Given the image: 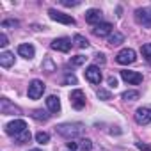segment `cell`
<instances>
[{"instance_id": "1", "label": "cell", "mask_w": 151, "mask_h": 151, "mask_svg": "<svg viewBox=\"0 0 151 151\" xmlns=\"http://www.w3.org/2000/svg\"><path fill=\"white\" fill-rule=\"evenodd\" d=\"M57 132H59L62 137L73 139V137H78V135L84 132V126H82L80 123H68V124H59V126H57Z\"/></svg>"}, {"instance_id": "2", "label": "cell", "mask_w": 151, "mask_h": 151, "mask_svg": "<svg viewBox=\"0 0 151 151\" xmlns=\"http://www.w3.org/2000/svg\"><path fill=\"white\" fill-rule=\"evenodd\" d=\"M135 22L146 29H151V7H140L135 11Z\"/></svg>"}, {"instance_id": "3", "label": "cell", "mask_w": 151, "mask_h": 151, "mask_svg": "<svg viewBox=\"0 0 151 151\" xmlns=\"http://www.w3.org/2000/svg\"><path fill=\"white\" fill-rule=\"evenodd\" d=\"M25 130H27V123L23 119H14V121H11V123L6 124V133L7 135H13V137L23 133Z\"/></svg>"}, {"instance_id": "4", "label": "cell", "mask_w": 151, "mask_h": 151, "mask_svg": "<svg viewBox=\"0 0 151 151\" xmlns=\"http://www.w3.org/2000/svg\"><path fill=\"white\" fill-rule=\"evenodd\" d=\"M116 60H117L119 64H123V66L133 64V62L137 60V53H135V50H132V48H123V50L116 55Z\"/></svg>"}, {"instance_id": "5", "label": "cell", "mask_w": 151, "mask_h": 151, "mask_svg": "<svg viewBox=\"0 0 151 151\" xmlns=\"http://www.w3.org/2000/svg\"><path fill=\"white\" fill-rule=\"evenodd\" d=\"M69 101L73 105V109H77V110H82L86 107V94L82 89H75L69 93Z\"/></svg>"}, {"instance_id": "6", "label": "cell", "mask_w": 151, "mask_h": 151, "mask_svg": "<svg viewBox=\"0 0 151 151\" xmlns=\"http://www.w3.org/2000/svg\"><path fill=\"white\" fill-rule=\"evenodd\" d=\"M29 98L30 100H37V98H41L43 96V93H45V84L41 82V80H32L30 84H29Z\"/></svg>"}, {"instance_id": "7", "label": "cell", "mask_w": 151, "mask_h": 151, "mask_svg": "<svg viewBox=\"0 0 151 151\" xmlns=\"http://www.w3.org/2000/svg\"><path fill=\"white\" fill-rule=\"evenodd\" d=\"M84 75H86V80L91 82V84H100V82H101V71H100V68H98L96 64L86 68Z\"/></svg>"}, {"instance_id": "8", "label": "cell", "mask_w": 151, "mask_h": 151, "mask_svg": "<svg viewBox=\"0 0 151 151\" xmlns=\"http://www.w3.org/2000/svg\"><path fill=\"white\" fill-rule=\"evenodd\" d=\"M48 14H50V18H52L53 22H57V23H64V25H75V18H73V16H69V14H64V13H60V11H55V9H50V11H48Z\"/></svg>"}, {"instance_id": "9", "label": "cell", "mask_w": 151, "mask_h": 151, "mask_svg": "<svg viewBox=\"0 0 151 151\" xmlns=\"http://www.w3.org/2000/svg\"><path fill=\"white\" fill-rule=\"evenodd\" d=\"M121 78H123L124 82H128V84H133V86H137V84H140V82H142V75H140L139 71L123 69V71H121Z\"/></svg>"}, {"instance_id": "10", "label": "cell", "mask_w": 151, "mask_h": 151, "mask_svg": "<svg viewBox=\"0 0 151 151\" xmlns=\"http://www.w3.org/2000/svg\"><path fill=\"white\" fill-rule=\"evenodd\" d=\"M112 30H114L112 23H109V22H101V23H98V25L93 29V34L98 36V37H109V36L112 34Z\"/></svg>"}, {"instance_id": "11", "label": "cell", "mask_w": 151, "mask_h": 151, "mask_svg": "<svg viewBox=\"0 0 151 151\" xmlns=\"http://www.w3.org/2000/svg\"><path fill=\"white\" fill-rule=\"evenodd\" d=\"M50 46H52V50H57V52H69L73 46V41L68 37H59V39H53Z\"/></svg>"}, {"instance_id": "12", "label": "cell", "mask_w": 151, "mask_h": 151, "mask_svg": "<svg viewBox=\"0 0 151 151\" xmlns=\"http://www.w3.org/2000/svg\"><path fill=\"white\" fill-rule=\"evenodd\" d=\"M135 121L137 124H149L151 123V109L147 107H140L135 110Z\"/></svg>"}, {"instance_id": "13", "label": "cell", "mask_w": 151, "mask_h": 151, "mask_svg": "<svg viewBox=\"0 0 151 151\" xmlns=\"http://www.w3.org/2000/svg\"><path fill=\"white\" fill-rule=\"evenodd\" d=\"M86 22L96 27L98 23H101V11L100 9H89L86 13Z\"/></svg>"}, {"instance_id": "14", "label": "cell", "mask_w": 151, "mask_h": 151, "mask_svg": "<svg viewBox=\"0 0 151 151\" xmlns=\"http://www.w3.org/2000/svg\"><path fill=\"white\" fill-rule=\"evenodd\" d=\"M0 109H2V114L4 116H13V114H20L22 110L18 109V107H14L7 98H2V107H0Z\"/></svg>"}, {"instance_id": "15", "label": "cell", "mask_w": 151, "mask_h": 151, "mask_svg": "<svg viewBox=\"0 0 151 151\" xmlns=\"http://www.w3.org/2000/svg\"><path fill=\"white\" fill-rule=\"evenodd\" d=\"M18 53H20L23 59H32V57H34V53H36V50H34V46H32V45L25 43V45H20V46H18Z\"/></svg>"}, {"instance_id": "16", "label": "cell", "mask_w": 151, "mask_h": 151, "mask_svg": "<svg viewBox=\"0 0 151 151\" xmlns=\"http://www.w3.org/2000/svg\"><path fill=\"white\" fill-rule=\"evenodd\" d=\"M46 107H48L50 112L57 114L60 110V100H59V96H48L46 98Z\"/></svg>"}, {"instance_id": "17", "label": "cell", "mask_w": 151, "mask_h": 151, "mask_svg": "<svg viewBox=\"0 0 151 151\" xmlns=\"http://www.w3.org/2000/svg\"><path fill=\"white\" fill-rule=\"evenodd\" d=\"M14 64V55L11 52H2L0 53V66L2 68H11Z\"/></svg>"}, {"instance_id": "18", "label": "cell", "mask_w": 151, "mask_h": 151, "mask_svg": "<svg viewBox=\"0 0 151 151\" xmlns=\"http://www.w3.org/2000/svg\"><path fill=\"white\" fill-rule=\"evenodd\" d=\"M121 43H124V36H123L121 32L114 30V32L109 36V45H110V46H117V45H121Z\"/></svg>"}, {"instance_id": "19", "label": "cell", "mask_w": 151, "mask_h": 151, "mask_svg": "<svg viewBox=\"0 0 151 151\" xmlns=\"http://www.w3.org/2000/svg\"><path fill=\"white\" fill-rule=\"evenodd\" d=\"M73 43L77 45L78 48H89V41H87L84 36H80V34H75V37H73Z\"/></svg>"}, {"instance_id": "20", "label": "cell", "mask_w": 151, "mask_h": 151, "mask_svg": "<svg viewBox=\"0 0 151 151\" xmlns=\"http://www.w3.org/2000/svg\"><path fill=\"white\" fill-rule=\"evenodd\" d=\"M139 96H140L139 91H124V93L121 94V98H123L124 101H135V100H139Z\"/></svg>"}, {"instance_id": "21", "label": "cell", "mask_w": 151, "mask_h": 151, "mask_svg": "<svg viewBox=\"0 0 151 151\" xmlns=\"http://www.w3.org/2000/svg\"><path fill=\"white\" fill-rule=\"evenodd\" d=\"M32 117H34L36 121H48L50 114H46L43 109H37V110H34V112H32Z\"/></svg>"}, {"instance_id": "22", "label": "cell", "mask_w": 151, "mask_h": 151, "mask_svg": "<svg viewBox=\"0 0 151 151\" xmlns=\"http://www.w3.org/2000/svg\"><path fill=\"white\" fill-rule=\"evenodd\" d=\"M30 137H32V135H30V132H29V130H25L23 133L16 135V137H14V140H16V144H27V142L30 140Z\"/></svg>"}, {"instance_id": "23", "label": "cell", "mask_w": 151, "mask_h": 151, "mask_svg": "<svg viewBox=\"0 0 151 151\" xmlns=\"http://www.w3.org/2000/svg\"><path fill=\"white\" fill-rule=\"evenodd\" d=\"M36 140H37L39 144H46V142L50 140V135H48L46 132H37V133H36Z\"/></svg>"}, {"instance_id": "24", "label": "cell", "mask_w": 151, "mask_h": 151, "mask_svg": "<svg viewBox=\"0 0 151 151\" xmlns=\"http://www.w3.org/2000/svg\"><path fill=\"white\" fill-rule=\"evenodd\" d=\"M142 55H144V59L147 62H151V43H146L142 46Z\"/></svg>"}, {"instance_id": "25", "label": "cell", "mask_w": 151, "mask_h": 151, "mask_svg": "<svg viewBox=\"0 0 151 151\" xmlns=\"http://www.w3.org/2000/svg\"><path fill=\"white\" fill-rule=\"evenodd\" d=\"M80 149L91 151V149H93V140H91V139H82V140H80Z\"/></svg>"}, {"instance_id": "26", "label": "cell", "mask_w": 151, "mask_h": 151, "mask_svg": "<svg viewBox=\"0 0 151 151\" xmlns=\"http://www.w3.org/2000/svg\"><path fill=\"white\" fill-rule=\"evenodd\" d=\"M86 60H87V57H84V55L71 57V64H73V66H82V64H86Z\"/></svg>"}, {"instance_id": "27", "label": "cell", "mask_w": 151, "mask_h": 151, "mask_svg": "<svg viewBox=\"0 0 151 151\" xmlns=\"http://www.w3.org/2000/svg\"><path fill=\"white\" fill-rule=\"evenodd\" d=\"M96 94H98V98H100V100H110V98H112V94H110L107 89H98V93H96Z\"/></svg>"}, {"instance_id": "28", "label": "cell", "mask_w": 151, "mask_h": 151, "mask_svg": "<svg viewBox=\"0 0 151 151\" xmlns=\"http://www.w3.org/2000/svg\"><path fill=\"white\" fill-rule=\"evenodd\" d=\"M7 27H18V22L16 20H4L2 22V29H7Z\"/></svg>"}, {"instance_id": "29", "label": "cell", "mask_w": 151, "mask_h": 151, "mask_svg": "<svg viewBox=\"0 0 151 151\" xmlns=\"http://www.w3.org/2000/svg\"><path fill=\"white\" fill-rule=\"evenodd\" d=\"M78 147H80L78 142H75V140H69V142H68V149H69V151H77Z\"/></svg>"}, {"instance_id": "30", "label": "cell", "mask_w": 151, "mask_h": 151, "mask_svg": "<svg viewBox=\"0 0 151 151\" xmlns=\"http://www.w3.org/2000/svg\"><path fill=\"white\" fill-rule=\"evenodd\" d=\"M64 82L66 84H77V77H75V75H66Z\"/></svg>"}, {"instance_id": "31", "label": "cell", "mask_w": 151, "mask_h": 151, "mask_svg": "<svg viewBox=\"0 0 151 151\" xmlns=\"http://www.w3.org/2000/svg\"><path fill=\"white\" fill-rule=\"evenodd\" d=\"M45 68H46L48 71H53V69H55V66L52 64V60H50V59H46V60H45Z\"/></svg>"}, {"instance_id": "32", "label": "cell", "mask_w": 151, "mask_h": 151, "mask_svg": "<svg viewBox=\"0 0 151 151\" xmlns=\"http://www.w3.org/2000/svg\"><path fill=\"white\" fill-rule=\"evenodd\" d=\"M62 6H66V7H75V6H80V2H68V0H62Z\"/></svg>"}, {"instance_id": "33", "label": "cell", "mask_w": 151, "mask_h": 151, "mask_svg": "<svg viewBox=\"0 0 151 151\" xmlns=\"http://www.w3.org/2000/svg\"><path fill=\"white\" fill-rule=\"evenodd\" d=\"M96 64H105V55L103 53H98L96 55Z\"/></svg>"}, {"instance_id": "34", "label": "cell", "mask_w": 151, "mask_h": 151, "mask_svg": "<svg viewBox=\"0 0 151 151\" xmlns=\"http://www.w3.org/2000/svg\"><path fill=\"white\" fill-rule=\"evenodd\" d=\"M0 46H7V36L6 34L0 36Z\"/></svg>"}, {"instance_id": "35", "label": "cell", "mask_w": 151, "mask_h": 151, "mask_svg": "<svg viewBox=\"0 0 151 151\" xmlns=\"http://www.w3.org/2000/svg\"><path fill=\"white\" fill-rule=\"evenodd\" d=\"M109 86H110V87H116V86H117V78H116V77H110V78H109Z\"/></svg>"}, {"instance_id": "36", "label": "cell", "mask_w": 151, "mask_h": 151, "mask_svg": "<svg viewBox=\"0 0 151 151\" xmlns=\"http://www.w3.org/2000/svg\"><path fill=\"white\" fill-rule=\"evenodd\" d=\"M137 147L139 149H144V151H149V146H144L142 142H137Z\"/></svg>"}, {"instance_id": "37", "label": "cell", "mask_w": 151, "mask_h": 151, "mask_svg": "<svg viewBox=\"0 0 151 151\" xmlns=\"http://www.w3.org/2000/svg\"><path fill=\"white\" fill-rule=\"evenodd\" d=\"M29 151H41V149H29Z\"/></svg>"}]
</instances>
